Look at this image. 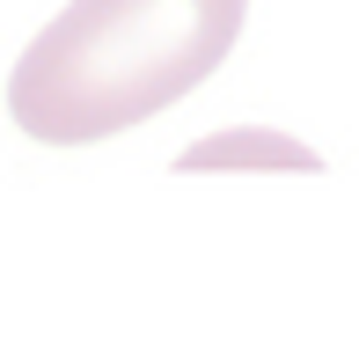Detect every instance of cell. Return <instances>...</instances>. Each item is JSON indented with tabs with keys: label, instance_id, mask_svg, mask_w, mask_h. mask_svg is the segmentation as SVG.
Wrapping results in <instances>:
<instances>
[{
	"label": "cell",
	"instance_id": "obj_1",
	"mask_svg": "<svg viewBox=\"0 0 359 344\" xmlns=\"http://www.w3.org/2000/svg\"><path fill=\"white\" fill-rule=\"evenodd\" d=\"M250 0H67L8 74V118L37 146H95L161 118L235 52Z\"/></svg>",
	"mask_w": 359,
	"mask_h": 344
},
{
	"label": "cell",
	"instance_id": "obj_2",
	"mask_svg": "<svg viewBox=\"0 0 359 344\" xmlns=\"http://www.w3.org/2000/svg\"><path fill=\"white\" fill-rule=\"evenodd\" d=\"M250 161H264V169H308V176L323 169V161L308 154V146H293L286 132H213V139L176 154V176H191V169H250Z\"/></svg>",
	"mask_w": 359,
	"mask_h": 344
}]
</instances>
